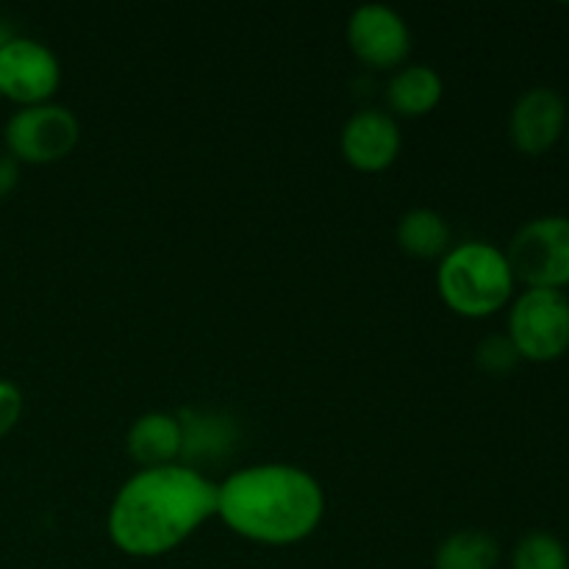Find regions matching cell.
Masks as SVG:
<instances>
[{
	"instance_id": "obj_1",
	"label": "cell",
	"mask_w": 569,
	"mask_h": 569,
	"mask_svg": "<svg viewBox=\"0 0 569 569\" xmlns=\"http://www.w3.org/2000/svg\"><path fill=\"white\" fill-rule=\"evenodd\" d=\"M220 483L170 465L142 470L122 483L109 511V537L122 553L150 559L187 542L217 515Z\"/></svg>"
},
{
	"instance_id": "obj_2",
	"label": "cell",
	"mask_w": 569,
	"mask_h": 569,
	"mask_svg": "<svg viewBox=\"0 0 569 569\" xmlns=\"http://www.w3.org/2000/svg\"><path fill=\"white\" fill-rule=\"evenodd\" d=\"M326 498L309 472L292 465H261L220 483L222 517L233 533L259 545H298L320 526Z\"/></svg>"
},
{
	"instance_id": "obj_3",
	"label": "cell",
	"mask_w": 569,
	"mask_h": 569,
	"mask_svg": "<svg viewBox=\"0 0 569 569\" xmlns=\"http://www.w3.org/2000/svg\"><path fill=\"white\" fill-rule=\"evenodd\" d=\"M439 295L461 317H489L515 295V272L500 248L489 242L456 244L439 264Z\"/></svg>"
},
{
	"instance_id": "obj_4",
	"label": "cell",
	"mask_w": 569,
	"mask_h": 569,
	"mask_svg": "<svg viewBox=\"0 0 569 569\" xmlns=\"http://www.w3.org/2000/svg\"><path fill=\"white\" fill-rule=\"evenodd\" d=\"M509 339L520 359L556 361L569 348V298L559 289H526L509 311Z\"/></svg>"
},
{
	"instance_id": "obj_5",
	"label": "cell",
	"mask_w": 569,
	"mask_h": 569,
	"mask_svg": "<svg viewBox=\"0 0 569 569\" xmlns=\"http://www.w3.org/2000/svg\"><path fill=\"white\" fill-rule=\"evenodd\" d=\"M515 281L528 289H559L569 283V220L559 214L526 222L506 250Z\"/></svg>"
},
{
	"instance_id": "obj_6",
	"label": "cell",
	"mask_w": 569,
	"mask_h": 569,
	"mask_svg": "<svg viewBox=\"0 0 569 569\" xmlns=\"http://www.w3.org/2000/svg\"><path fill=\"white\" fill-rule=\"evenodd\" d=\"M78 133L81 128H78L76 114L64 106H22L6 122V148L17 161L50 164V161L64 159L76 148Z\"/></svg>"
},
{
	"instance_id": "obj_7",
	"label": "cell",
	"mask_w": 569,
	"mask_h": 569,
	"mask_svg": "<svg viewBox=\"0 0 569 569\" xmlns=\"http://www.w3.org/2000/svg\"><path fill=\"white\" fill-rule=\"evenodd\" d=\"M61 81L53 50L28 37H14L0 48V94L20 106L48 103Z\"/></svg>"
},
{
	"instance_id": "obj_8",
	"label": "cell",
	"mask_w": 569,
	"mask_h": 569,
	"mask_svg": "<svg viewBox=\"0 0 569 569\" xmlns=\"http://www.w3.org/2000/svg\"><path fill=\"white\" fill-rule=\"evenodd\" d=\"M350 50L376 70L400 67L411 53V33L403 17L381 3H367L348 22Z\"/></svg>"
},
{
	"instance_id": "obj_9",
	"label": "cell",
	"mask_w": 569,
	"mask_h": 569,
	"mask_svg": "<svg viewBox=\"0 0 569 569\" xmlns=\"http://www.w3.org/2000/svg\"><path fill=\"white\" fill-rule=\"evenodd\" d=\"M567 126V103L556 89H528L509 117V137L526 156H542L561 139Z\"/></svg>"
},
{
	"instance_id": "obj_10",
	"label": "cell",
	"mask_w": 569,
	"mask_h": 569,
	"mask_svg": "<svg viewBox=\"0 0 569 569\" xmlns=\"http://www.w3.org/2000/svg\"><path fill=\"white\" fill-rule=\"evenodd\" d=\"M178 426H181V467L200 472V467L226 465L239 448L237 420L226 411H178Z\"/></svg>"
},
{
	"instance_id": "obj_11",
	"label": "cell",
	"mask_w": 569,
	"mask_h": 569,
	"mask_svg": "<svg viewBox=\"0 0 569 569\" xmlns=\"http://www.w3.org/2000/svg\"><path fill=\"white\" fill-rule=\"evenodd\" d=\"M342 156L361 172H381L398 159L400 128L392 114L381 109H361L345 122Z\"/></svg>"
},
{
	"instance_id": "obj_12",
	"label": "cell",
	"mask_w": 569,
	"mask_h": 569,
	"mask_svg": "<svg viewBox=\"0 0 569 569\" xmlns=\"http://www.w3.org/2000/svg\"><path fill=\"white\" fill-rule=\"evenodd\" d=\"M126 450L142 470L170 467L181 456V426L176 415L150 411L131 426L126 437Z\"/></svg>"
},
{
	"instance_id": "obj_13",
	"label": "cell",
	"mask_w": 569,
	"mask_h": 569,
	"mask_svg": "<svg viewBox=\"0 0 569 569\" xmlns=\"http://www.w3.org/2000/svg\"><path fill=\"white\" fill-rule=\"evenodd\" d=\"M442 100V78L426 64H409L387 83L389 109L403 117H422Z\"/></svg>"
},
{
	"instance_id": "obj_14",
	"label": "cell",
	"mask_w": 569,
	"mask_h": 569,
	"mask_svg": "<svg viewBox=\"0 0 569 569\" xmlns=\"http://www.w3.org/2000/svg\"><path fill=\"white\" fill-rule=\"evenodd\" d=\"M398 244L415 259H439L450 250V226L431 209H411L398 222Z\"/></svg>"
},
{
	"instance_id": "obj_15",
	"label": "cell",
	"mask_w": 569,
	"mask_h": 569,
	"mask_svg": "<svg viewBox=\"0 0 569 569\" xmlns=\"http://www.w3.org/2000/svg\"><path fill=\"white\" fill-rule=\"evenodd\" d=\"M500 565V545L492 533L456 531L433 553V569H495Z\"/></svg>"
},
{
	"instance_id": "obj_16",
	"label": "cell",
	"mask_w": 569,
	"mask_h": 569,
	"mask_svg": "<svg viewBox=\"0 0 569 569\" xmlns=\"http://www.w3.org/2000/svg\"><path fill=\"white\" fill-rule=\"evenodd\" d=\"M511 569H569V550L548 531H531L517 542Z\"/></svg>"
},
{
	"instance_id": "obj_17",
	"label": "cell",
	"mask_w": 569,
	"mask_h": 569,
	"mask_svg": "<svg viewBox=\"0 0 569 569\" xmlns=\"http://www.w3.org/2000/svg\"><path fill=\"white\" fill-rule=\"evenodd\" d=\"M520 353H517L515 342L509 339V333H492V337L481 339L476 348V365L478 370L487 372L492 378H503L509 372H515V367L520 365Z\"/></svg>"
},
{
	"instance_id": "obj_18",
	"label": "cell",
	"mask_w": 569,
	"mask_h": 569,
	"mask_svg": "<svg viewBox=\"0 0 569 569\" xmlns=\"http://www.w3.org/2000/svg\"><path fill=\"white\" fill-rule=\"evenodd\" d=\"M22 392L11 381H0V439L20 422Z\"/></svg>"
},
{
	"instance_id": "obj_19",
	"label": "cell",
	"mask_w": 569,
	"mask_h": 569,
	"mask_svg": "<svg viewBox=\"0 0 569 569\" xmlns=\"http://www.w3.org/2000/svg\"><path fill=\"white\" fill-rule=\"evenodd\" d=\"M17 181H20V161L9 153H0V200L11 194Z\"/></svg>"
}]
</instances>
